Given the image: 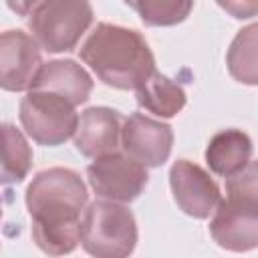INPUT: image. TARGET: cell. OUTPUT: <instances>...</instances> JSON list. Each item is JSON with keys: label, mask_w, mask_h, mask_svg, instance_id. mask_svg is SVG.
<instances>
[{"label": "cell", "mask_w": 258, "mask_h": 258, "mask_svg": "<svg viewBox=\"0 0 258 258\" xmlns=\"http://www.w3.org/2000/svg\"><path fill=\"white\" fill-rule=\"evenodd\" d=\"M24 200L36 246L52 258L71 254L79 246L81 218L89 202L81 175L69 167L42 169L28 183Z\"/></svg>", "instance_id": "6da1fadb"}, {"label": "cell", "mask_w": 258, "mask_h": 258, "mask_svg": "<svg viewBox=\"0 0 258 258\" xmlns=\"http://www.w3.org/2000/svg\"><path fill=\"white\" fill-rule=\"evenodd\" d=\"M81 60L101 83L135 91L153 71L155 58L147 40L133 28L99 22L79 48Z\"/></svg>", "instance_id": "7a4b0ae2"}, {"label": "cell", "mask_w": 258, "mask_h": 258, "mask_svg": "<svg viewBox=\"0 0 258 258\" xmlns=\"http://www.w3.org/2000/svg\"><path fill=\"white\" fill-rule=\"evenodd\" d=\"M210 234L230 252H250L258 246V169L252 161L244 171L226 179V198L212 212Z\"/></svg>", "instance_id": "3957f363"}, {"label": "cell", "mask_w": 258, "mask_h": 258, "mask_svg": "<svg viewBox=\"0 0 258 258\" xmlns=\"http://www.w3.org/2000/svg\"><path fill=\"white\" fill-rule=\"evenodd\" d=\"M81 246L93 258H129L137 246V222L125 204L91 202L81 218Z\"/></svg>", "instance_id": "277c9868"}, {"label": "cell", "mask_w": 258, "mask_h": 258, "mask_svg": "<svg viewBox=\"0 0 258 258\" xmlns=\"http://www.w3.org/2000/svg\"><path fill=\"white\" fill-rule=\"evenodd\" d=\"M30 36L46 52L73 50L93 24V6L85 0L32 2L26 12Z\"/></svg>", "instance_id": "5b68a950"}, {"label": "cell", "mask_w": 258, "mask_h": 258, "mask_svg": "<svg viewBox=\"0 0 258 258\" xmlns=\"http://www.w3.org/2000/svg\"><path fill=\"white\" fill-rule=\"evenodd\" d=\"M62 97L28 91L18 105V117L24 133L38 145L56 147L75 135L79 113Z\"/></svg>", "instance_id": "8992f818"}, {"label": "cell", "mask_w": 258, "mask_h": 258, "mask_svg": "<svg viewBox=\"0 0 258 258\" xmlns=\"http://www.w3.org/2000/svg\"><path fill=\"white\" fill-rule=\"evenodd\" d=\"M87 179L91 189L101 200L129 204L143 194L149 181V173L141 163L133 161L121 151H115L89 163Z\"/></svg>", "instance_id": "52a82bcc"}, {"label": "cell", "mask_w": 258, "mask_h": 258, "mask_svg": "<svg viewBox=\"0 0 258 258\" xmlns=\"http://www.w3.org/2000/svg\"><path fill=\"white\" fill-rule=\"evenodd\" d=\"M119 147L123 149L121 153L143 167H159L171 155L173 129L163 121L133 113L123 119Z\"/></svg>", "instance_id": "ba28073f"}, {"label": "cell", "mask_w": 258, "mask_h": 258, "mask_svg": "<svg viewBox=\"0 0 258 258\" xmlns=\"http://www.w3.org/2000/svg\"><path fill=\"white\" fill-rule=\"evenodd\" d=\"M169 187L177 208L196 218L206 220L222 200L216 179L198 163L189 159H177L169 169Z\"/></svg>", "instance_id": "9c48e42d"}, {"label": "cell", "mask_w": 258, "mask_h": 258, "mask_svg": "<svg viewBox=\"0 0 258 258\" xmlns=\"http://www.w3.org/2000/svg\"><path fill=\"white\" fill-rule=\"evenodd\" d=\"M40 67V46L28 32L14 28L0 32V89L28 93Z\"/></svg>", "instance_id": "30bf717a"}, {"label": "cell", "mask_w": 258, "mask_h": 258, "mask_svg": "<svg viewBox=\"0 0 258 258\" xmlns=\"http://www.w3.org/2000/svg\"><path fill=\"white\" fill-rule=\"evenodd\" d=\"M123 117L109 107H89L79 115V123L73 135L75 147L81 155L99 159L103 155L119 151Z\"/></svg>", "instance_id": "8fae6325"}, {"label": "cell", "mask_w": 258, "mask_h": 258, "mask_svg": "<svg viewBox=\"0 0 258 258\" xmlns=\"http://www.w3.org/2000/svg\"><path fill=\"white\" fill-rule=\"evenodd\" d=\"M30 91H44L56 97H62L73 107H79L89 101L93 93L91 75L71 58H54L42 62Z\"/></svg>", "instance_id": "7c38bea8"}, {"label": "cell", "mask_w": 258, "mask_h": 258, "mask_svg": "<svg viewBox=\"0 0 258 258\" xmlns=\"http://www.w3.org/2000/svg\"><path fill=\"white\" fill-rule=\"evenodd\" d=\"M252 139L240 129L218 131L206 147V163L212 173L228 179L252 163Z\"/></svg>", "instance_id": "4fadbf2b"}, {"label": "cell", "mask_w": 258, "mask_h": 258, "mask_svg": "<svg viewBox=\"0 0 258 258\" xmlns=\"http://www.w3.org/2000/svg\"><path fill=\"white\" fill-rule=\"evenodd\" d=\"M137 105L161 119L175 117L187 103V95L183 87L169 77L153 71L137 89Z\"/></svg>", "instance_id": "5bb4252c"}, {"label": "cell", "mask_w": 258, "mask_h": 258, "mask_svg": "<svg viewBox=\"0 0 258 258\" xmlns=\"http://www.w3.org/2000/svg\"><path fill=\"white\" fill-rule=\"evenodd\" d=\"M32 147L12 123H0V185L20 183L32 167Z\"/></svg>", "instance_id": "9a60e30c"}, {"label": "cell", "mask_w": 258, "mask_h": 258, "mask_svg": "<svg viewBox=\"0 0 258 258\" xmlns=\"http://www.w3.org/2000/svg\"><path fill=\"white\" fill-rule=\"evenodd\" d=\"M256 32L258 26L250 24L248 28L240 30L226 56V64L230 75L244 85H256L258 83V73H256Z\"/></svg>", "instance_id": "2e32d148"}, {"label": "cell", "mask_w": 258, "mask_h": 258, "mask_svg": "<svg viewBox=\"0 0 258 258\" xmlns=\"http://www.w3.org/2000/svg\"><path fill=\"white\" fill-rule=\"evenodd\" d=\"M127 6L133 8L141 22L147 26H173L183 22L194 2L189 0H127Z\"/></svg>", "instance_id": "e0dca14e"}, {"label": "cell", "mask_w": 258, "mask_h": 258, "mask_svg": "<svg viewBox=\"0 0 258 258\" xmlns=\"http://www.w3.org/2000/svg\"><path fill=\"white\" fill-rule=\"evenodd\" d=\"M0 218H2V204H0Z\"/></svg>", "instance_id": "ac0fdd59"}]
</instances>
